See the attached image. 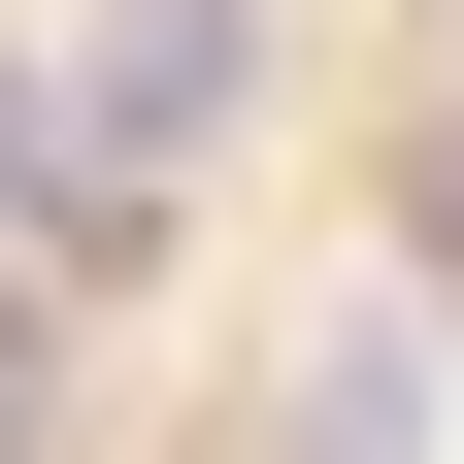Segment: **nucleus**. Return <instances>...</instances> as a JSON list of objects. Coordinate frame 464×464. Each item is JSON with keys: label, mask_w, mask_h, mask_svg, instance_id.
<instances>
[{"label": "nucleus", "mask_w": 464, "mask_h": 464, "mask_svg": "<svg viewBox=\"0 0 464 464\" xmlns=\"http://www.w3.org/2000/svg\"><path fill=\"white\" fill-rule=\"evenodd\" d=\"M266 464H431V332H332V365H299V431H266Z\"/></svg>", "instance_id": "nucleus-1"}, {"label": "nucleus", "mask_w": 464, "mask_h": 464, "mask_svg": "<svg viewBox=\"0 0 464 464\" xmlns=\"http://www.w3.org/2000/svg\"><path fill=\"white\" fill-rule=\"evenodd\" d=\"M398 232H431V299H464V133H431V166H398Z\"/></svg>", "instance_id": "nucleus-2"}]
</instances>
